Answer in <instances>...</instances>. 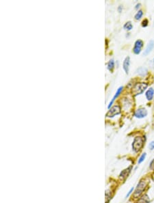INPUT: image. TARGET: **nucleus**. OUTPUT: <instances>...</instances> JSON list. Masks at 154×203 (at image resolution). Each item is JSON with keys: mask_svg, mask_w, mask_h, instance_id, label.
<instances>
[{"mask_svg": "<svg viewBox=\"0 0 154 203\" xmlns=\"http://www.w3.org/2000/svg\"><path fill=\"white\" fill-rule=\"evenodd\" d=\"M145 140L144 138L141 136H136L134 138L132 143V149L135 153H138L140 150L143 148L144 146Z\"/></svg>", "mask_w": 154, "mask_h": 203, "instance_id": "obj_1", "label": "nucleus"}, {"mask_svg": "<svg viewBox=\"0 0 154 203\" xmlns=\"http://www.w3.org/2000/svg\"><path fill=\"white\" fill-rule=\"evenodd\" d=\"M148 86V84L146 83H138L135 85L132 89V94L134 96H137L139 94H143V92L145 90Z\"/></svg>", "mask_w": 154, "mask_h": 203, "instance_id": "obj_2", "label": "nucleus"}, {"mask_svg": "<svg viewBox=\"0 0 154 203\" xmlns=\"http://www.w3.org/2000/svg\"><path fill=\"white\" fill-rule=\"evenodd\" d=\"M146 182L144 180H140L139 183L138 184V185H137V187L136 189V191H135L134 194V196L135 198L138 197L139 195L142 194V192L145 190V189L146 188Z\"/></svg>", "mask_w": 154, "mask_h": 203, "instance_id": "obj_3", "label": "nucleus"}, {"mask_svg": "<svg viewBox=\"0 0 154 203\" xmlns=\"http://www.w3.org/2000/svg\"><path fill=\"white\" fill-rule=\"evenodd\" d=\"M121 111V109L119 105H114L109 109V110L106 114V117L112 118L115 116L119 114Z\"/></svg>", "mask_w": 154, "mask_h": 203, "instance_id": "obj_4", "label": "nucleus"}, {"mask_svg": "<svg viewBox=\"0 0 154 203\" xmlns=\"http://www.w3.org/2000/svg\"><path fill=\"white\" fill-rule=\"evenodd\" d=\"M143 45H144V42H143V40H137L136 42H135L134 44V49H133V51L135 54L138 55L140 53L141 51V49L143 48Z\"/></svg>", "mask_w": 154, "mask_h": 203, "instance_id": "obj_5", "label": "nucleus"}, {"mask_svg": "<svg viewBox=\"0 0 154 203\" xmlns=\"http://www.w3.org/2000/svg\"><path fill=\"white\" fill-rule=\"evenodd\" d=\"M148 112L145 108H139L135 111L134 116L138 118H143L146 117Z\"/></svg>", "mask_w": 154, "mask_h": 203, "instance_id": "obj_6", "label": "nucleus"}, {"mask_svg": "<svg viewBox=\"0 0 154 203\" xmlns=\"http://www.w3.org/2000/svg\"><path fill=\"white\" fill-rule=\"evenodd\" d=\"M154 40H150L149 43L147 44L146 45V47L145 50L144 51V53H143V55H147L148 54H149L151 51H152V49H154Z\"/></svg>", "mask_w": 154, "mask_h": 203, "instance_id": "obj_7", "label": "nucleus"}, {"mask_svg": "<svg viewBox=\"0 0 154 203\" xmlns=\"http://www.w3.org/2000/svg\"><path fill=\"white\" fill-rule=\"evenodd\" d=\"M123 86H121V87H119V88H118V90H117V91H116V92L115 93V94H114V96H113V98H112V101L110 102V103H109V105H108V108L110 109V107H111V106H112V105L113 104V103L114 102V101H115V99H116V98H118V96H119L120 94H121V93L122 92V91H123Z\"/></svg>", "mask_w": 154, "mask_h": 203, "instance_id": "obj_8", "label": "nucleus"}, {"mask_svg": "<svg viewBox=\"0 0 154 203\" xmlns=\"http://www.w3.org/2000/svg\"><path fill=\"white\" fill-rule=\"evenodd\" d=\"M130 57H126L124 60L123 64V67L125 72L126 74L129 73V69H130Z\"/></svg>", "mask_w": 154, "mask_h": 203, "instance_id": "obj_9", "label": "nucleus"}, {"mask_svg": "<svg viewBox=\"0 0 154 203\" xmlns=\"http://www.w3.org/2000/svg\"><path fill=\"white\" fill-rule=\"evenodd\" d=\"M145 96H146V99L148 101H151L153 99L154 96V89L153 88H149L147 90V91L145 93Z\"/></svg>", "mask_w": 154, "mask_h": 203, "instance_id": "obj_10", "label": "nucleus"}, {"mask_svg": "<svg viewBox=\"0 0 154 203\" xmlns=\"http://www.w3.org/2000/svg\"><path fill=\"white\" fill-rule=\"evenodd\" d=\"M131 168H132V167H131V166H130L128 168L125 169V170H123V171L121 172V174H120V177H121V178H122V179H125V178H126V177L127 176V175L129 174V173L131 172Z\"/></svg>", "mask_w": 154, "mask_h": 203, "instance_id": "obj_11", "label": "nucleus"}, {"mask_svg": "<svg viewBox=\"0 0 154 203\" xmlns=\"http://www.w3.org/2000/svg\"><path fill=\"white\" fill-rule=\"evenodd\" d=\"M147 73V69L145 67H140L137 70V73L140 76H145Z\"/></svg>", "mask_w": 154, "mask_h": 203, "instance_id": "obj_12", "label": "nucleus"}, {"mask_svg": "<svg viewBox=\"0 0 154 203\" xmlns=\"http://www.w3.org/2000/svg\"><path fill=\"white\" fill-rule=\"evenodd\" d=\"M136 203H149V199L148 196L145 195L142 198H140Z\"/></svg>", "mask_w": 154, "mask_h": 203, "instance_id": "obj_13", "label": "nucleus"}, {"mask_svg": "<svg viewBox=\"0 0 154 203\" xmlns=\"http://www.w3.org/2000/svg\"><path fill=\"white\" fill-rule=\"evenodd\" d=\"M107 68H108V69L110 70V71H112L113 70V69H114V60H110V61L108 62V64H107Z\"/></svg>", "mask_w": 154, "mask_h": 203, "instance_id": "obj_14", "label": "nucleus"}, {"mask_svg": "<svg viewBox=\"0 0 154 203\" xmlns=\"http://www.w3.org/2000/svg\"><path fill=\"white\" fill-rule=\"evenodd\" d=\"M123 27H124L125 30H126L127 31H130L131 30V29L133 28V25H132V24H131V21H128V22H127V23L124 25Z\"/></svg>", "mask_w": 154, "mask_h": 203, "instance_id": "obj_15", "label": "nucleus"}, {"mask_svg": "<svg viewBox=\"0 0 154 203\" xmlns=\"http://www.w3.org/2000/svg\"><path fill=\"white\" fill-rule=\"evenodd\" d=\"M143 15V10H138V11L137 12V13L136 14V15H135V16H134L135 19L140 20L141 18H142Z\"/></svg>", "mask_w": 154, "mask_h": 203, "instance_id": "obj_16", "label": "nucleus"}, {"mask_svg": "<svg viewBox=\"0 0 154 203\" xmlns=\"http://www.w3.org/2000/svg\"><path fill=\"white\" fill-rule=\"evenodd\" d=\"M146 154L145 153H143L138 159V164H140L141 163H143V161H145V158H146Z\"/></svg>", "mask_w": 154, "mask_h": 203, "instance_id": "obj_17", "label": "nucleus"}, {"mask_svg": "<svg viewBox=\"0 0 154 203\" xmlns=\"http://www.w3.org/2000/svg\"><path fill=\"white\" fill-rule=\"evenodd\" d=\"M148 23H149L148 20L144 19L143 21V22H142V26H143V27H146V26L148 25Z\"/></svg>", "mask_w": 154, "mask_h": 203, "instance_id": "obj_18", "label": "nucleus"}, {"mask_svg": "<svg viewBox=\"0 0 154 203\" xmlns=\"http://www.w3.org/2000/svg\"><path fill=\"white\" fill-rule=\"evenodd\" d=\"M149 149H150L151 150H154V141L151 142V143L149 144Z\"/></svg>", "mask_w": 154, "mask_h": 203, "instance_id": "obj_19", "label": "nucleus"}, {"mask_svg": "<svg viewBox=\"0 0 154 203\" xmlns=\"http://www.w3.org/2000/svg\"><path fill=\"white\" fill-rule=\"evenodd\" d=\"M149 168H150L151 170H154V159L152 160V161H151V162L150 163Z\"/></svg>", "mask_w": 154, "mask_h": 203, "instance_id": "obj_20", "label": "nucleus"}, {"mask_svg": "<svg viewBox=\"0 0 154 203\" xmlns=\"http://www.w3.org/2000/svg\"><path fill=\"white\" fill-rule=\"evenodd\" d=\"M134 187H131V189H130V190L129 191V192L127 193V194L126 195V198H128V197H129L130 195H131V193H132V192L134 191Z\"/></svg>", "mask_w": 154, "mask_h": 203, "instance_id": "obj_21", "label": "nucleus"}, {"mask_svg": "<svg viewBox=\"0 0 154 203\" xmlns=\"http://www.w3.org/2000/svg\"><path fill=\"white\" fill-rule=\"evenodd\" d=\"M122 10H123V7H122L121 6H119V8H118V10H119V12H121L122 11Z\"/></svg>", "mask_w": 154, "mask_h": 203, "instance_id": "obj_22", "label": "nucleus"}, {"mask_svg": "<svg viewBox=\"0 0 154 203\" xmlns=\"http://www.w3.org/2000/svg\"><path fill=\"white\" fill-rule=\"evenodd\" d=\"M140 4H137V5H136V9H138V8H140Z\"/></svg>", "mask_w": 154, "mask_h": 203, "instance_id": "obj_23", "label": "nucleus"}, {"mask_svg": "<svg viewBox=\"0 0 154 203\" xmlns=\"http://www.w3.org/2000/svg\"></svg>", "mask_w": 154, "mask_h": 203, "instance_id": "obj_24", "label": "nucleus"}]
</instances>
